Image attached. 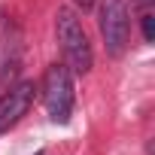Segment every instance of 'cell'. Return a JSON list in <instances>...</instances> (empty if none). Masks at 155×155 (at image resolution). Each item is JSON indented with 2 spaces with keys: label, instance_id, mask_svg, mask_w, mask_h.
Here are the masks:
<instances>
[{
  "label": "cell",
  "instance_id": "ba28073f",
  "mask_svg": "<svg viewBox=\"0 0 155 155\" xmlns=\"http://www.w3.org/2000/svg\"><path fill=\"white\" fill-rule=\"evenodd\" d=\"M37 155H43V152H37Z\"/></svg>",
  "mask_w": 155,
  "mask_h": 155
},
{
  "label": "cell",
  "instance_id": "7a4b0ae2",
  "mask_svg": "<svg viewBox=\"0 0 155 155\" xmlns=\"http://www.w3.org/2000/svg\"><path fill=\"white\" fill-rule=\"evenodd\" d=\"M43 104L55 125H67L73 116V73L67 64H49L43 73Z\"/></svg>",
  "mask_w": 155,
  "mask_h": 155
},
{
  "label": "cell",
  "instance_id": "277c9868",
  "mask_svg": "<svg viewBox=\"0 0 155 155\" xmlns=\"http://www.w3.org/2000/svg\"><path fill=\"white\" fill-rule=\"evenodd\" d=\"M34 94H37V85L31 79H25L0 97V134H6L12 125L21 122V116H28V110L34 104Z\"/></svg>",
  "mask_w": 155,
  "mask_h": 155
},
{
  "label": "cell",
  "instance_id": "5b68a950",
  "mask_svg": "<svg viewBox=\"0 0 155 155\" xmlns=\"http://www.w3.org/2000/svg\"><path fill=\"white\" fill-rule=\"evenodd\" d=\"M143 37H146V43H152L155 40V15H143Z\"/></svg>",
  "mask_w": 155,
  "mask_h": 155
},
{
  "label": "cell",
  "instance_id": "8992f818",
  "mask_svg": "<svg viewBox=\"0 0 155 155\" xmlns=\"http://www.w3.org/2000/svg\"><path fill=\"white\" fill-rule=\"evenodd\" d=\"M73 3L79 6V9H91V6H94V0H73Z\"/></svg>",
  "mask_w": 155,
  "mask_h": 155
},
{
  "label": "cell",
  "instance_id": "6da1fadb",
  "mask_svg": "<svg viewBox=\"0 0 155 155\" xmlns=\"http://www.w3.org/2000/svg\"><path fill=\"white\" fill-rule=\"evenodd\" d=\"M55 31H58V43H61L67 70L85 76L91 70V64H94V55H91V43H88V37L82 31V21L76 18L73 9L61 6L58 15H55Z\"/></svg>",
  "mask_w": 155,
  "mask_h": 155
},
{
  "label": "cell",
  "instance_id": "52a82bcc",
  "mask_svg": "<svg viewBox=\"0 0 155 155\" xmlns=\"http://www.w3.org/2000/svg\"><path fill=\"white\" fill-rule=\"evenodd\" d=\"M149 3H152V0H134V6H140V9H146Z\"/></svg>",
  "mask_w": 155,
  "mask_h": 155
},
{
  "label": "cell",
  "instance_id": "3957f363",
  "mask_svg": "<svg viewBox=\"0 0 155 155\" xmlns=\"http://www.w3.org/2000/svg\"><path fill=\"white\" fill-rule=\"evenodd\" d=\"M97 25H101V37L107 43V52L110 55H122V49L128 43V34H131L125 0H101Z\"/></svg>",
  "mask_w": 155,
  "mask_h": 155
}]
</instances>
